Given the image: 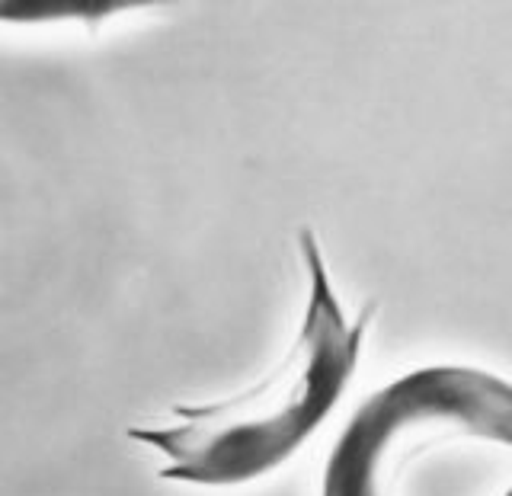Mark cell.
I'll use <instances>...</instances> for the list:
<instances>
[{"mask_svg":"<svg viewBox=\"0 0 512 496\" xmlns=\"http://www.w3.org/2000/svg\"><path fill=\"white\" fill-rule=\"evenodd\" d=\"M304 311L282 359L247 388L202 404H176L160 423L125 429L160 458V480L186 487L253 484L292 458L340 404L372 327L375 304L352 317L314 231L298 234Z\"/></svg>","mask_w":512,"mask_h":496,"instance_id":"obj_1","label":"cell"},{"mask_svg":"<svg viewBox=\"0 0 512 496\" xmlns=\"http://www.w3.org/2000/svg\"><path fill=\"white\" fill-rule=\"evenodd\" d=\"M448 442L512 448V381L474 365H426L384 384L336 439L320 496H400L416 461Z\"/></svg>","mask_w":512,"mask_h":496,"instance_id":"obj_2","label":"cell"},{"mask_svg":"<svg viewBox=\"0 0 512 496\" xmlns=\"http://www.w3.org/2000/svg\"><path fill=\"white\" fill-rule=\"evenodd\" d=\"M122 10H132L128 4H0V23H100Z\"/></svg>","mask_w":512,"mask_h":496,"instance_id":"obj_3","label":"cell"},{"mask_svg":"<svg viewBox=\"0 0 512 496\" xmlns=\"http://www.w3.org/2000/svg\"><path fill=\"white\" fill-rule=\"evenodd\" d=\"M503 496H512V487H509V490H506V493H503Z\"/></svg>","mask_w":512,"mask_h":496,"instance_id":"obj_4","label":"cell"}]
</instances>
